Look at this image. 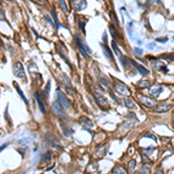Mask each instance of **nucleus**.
<instances>
[{"label": "nucleus", "mask_w": 174, "mask_h": 174, "mask_svg": "<svg viewBox=\"0 0 174 174\" xmlns=\"http://www.w3.org/2000/svg\"><path fill=\"white\" fill-rule=\"evenodd\" d=\"M13 73L15 77L17 78H20L25 81H27V77H26V71H25V68L22 66V64L20 62H15L13 64Z\"/></svg>", "instance_id": "nucleus-1"}, {"label": "nucleus", "mask_w": 174, "mask_h": 174, "mask_svg": "<svg viewBox=\"0 0 174 174\" xmlns=\"http://www.w3.org/2000/svg\"><path fill=\"white\" fill-rule=\"evenodd\" d=\"M57 101L60 103V106L64 108V109H70L71 108V103H70L68 99L60 92V91H57Z\"/></svg>", "instance_id": "nucleus-2"}, {"label": "nucleus", "mask_w": 174, "mask_h": 174, "mask_svg": "<svg viewBox=\"0 0 174 174\" xmlns=\"http://www.w3.org/2000/svg\"><path fill=\"white\" fill-rule=\"evenodd\" d=\"M115 87H116V92L122 94V95H130V90H129V87H127L123 82H121V81H116L115 84Z\"/></svg>", "instance_id": "nucleus-3"}, {"label": "nucleus", "mask_w": 174, "mask_h": 174, "mask_svg": "<svg viewBox=\"0 0 174 174\" xmlns=\"http://www.w3.org/2000/svg\"><path fill=\"white\" fill-rule=\"evenodd\" d=\"M94 98H95L98 104H99V106H100L102 109H107V108H109V102H108L107 99H104V96H102V95L99 94V93H94Z\"/></svg>", "instance_id": "nucleus-4"}, {"label": "nucleus", "mask_w": 174, "mask_h": 174, "mask_svg": "<svg viewBox=\"0 0 174 174\" xmlns=\"http://www.w3.org/2000/svg\"><path fill=\"white\" fill-rule=\"evenodd\" d=\"M139 101H141L144 106H146L147 108H153L155 107V100L154 99H151L149 96H145V95H139Z\"/></svg>", "instance_id": "nucleus-5"}, {"label": "nucleus", "mask_w": 174, "mask_h": 174, "mask_svg": "<svg viewBox=\"0 0 174 174\" xmlns=\"http://www.w3.org/2000/svg\"><path fill=\"white\" fill-rule=\"evenodd\" d=\"M71 4H72V7L78 12L86 8V1L85 0H72Z\"/></svg>", "instance_id": "nucleus-6"}, {"label": "nucleus", "mask_w": 174, "mask_h": 174, "mask_svg": "<svg viewBox=\"0 0 174 174\" xmlns=\"http://www.w3.org/2000/svg\"><path fill=\"white\" fill-rule=\"evenodd\" d=\"M52 109H54V112L59 115L60 117H65V114H64V110H63V107L60 106V103L58 101H55L54 103H52Z\"/></svg>", "instance_id": "nucleus-7"}, {"label": "nucleus", "mask_w": 174, "mask_h": 174, "mask_svg": "<svg viewBox=\"0 0 174 174\" xmlns=\"http://www.w3.org/2000/svg\"><path fill=\"white\" fill-rule=\"evenodd\" d=\"M163 91H164V88H163L161 86H159V85H155V86H153V87H151V88H150V93H151V95L154 96V98H158L159 94H160Z\"/></svg>", "instance_id": "nucleus-8"}, {"label": "nucleus", "mask_w": 174, "mask_h": 174, "mask_svg": "<svg viewBox=\"0 0 174 174\" xmlns=\"http://www.w3.org/2000/svg\"><path fill=\"white\" fill-rule=\"evenodd\" d=\"M130 63L136 67V68H138L139 70V72H141V74H143V76H149V71L144 67V66H142V65H139V64H137L135 60H132V59H130Z\"/></svg>", "instance_id": "nucleus-9"}, {"label": "nucleus", "mask_w": 174, "mask_h": 174, "mask_svg": "<svg viewBox=\"0 0 174 174\" xmlns=\"http://www.w3.org/2000/svg\"><path fill=\"white\" fill-rule=\"evenodd\" d=\"M35 98H36V101H37L39 106H40V109H41V112H42L43 114H45V104L43 103V100H42L41 95H40V94L36 92V93H35Z\"/></svg>", "instance_id": "nucleus-10"}, {"label": "nucleus", "mask_w": 174, "mask_h": 174, "mask_svg": "<svg viewBox=\"0 0 174 174\" xmlns=\"http://www.w3.org/2000/svg\"><path fill=\"white\" fill-rule=\"evenodd\" d=\"M102 49H103V51H104V55H106V57L108 58V59H110L113 63L115 62V59H114V56H113V52H112V50L107 46V45H102Z\"/></svg>", "instance_id": "nucleus-11"}, {"label": "nucleus", "mask_w": 174, "mask_h": 174, "mask_svg": "<svg viewBox=\"0 0 174 174\" xmlns=\"http://www.w3.org/2000/svg\"><path fill=\"white\" fill-rule=\"evenodd\" d=\"M76 43H77V46H78V49H79V52H80V54H81V55H82L85 58H87V57H88V54H87L86 49H85V48L82 46V44L80 43V41L76 39Z\"/></svg>", "instance_id": "nucleus-12"}, {"label": "nucleus", "mask_w": 174, "mask_h": 174, "mask_svg": "<svg viewBox=\"0 0 174 174\" xmlns=\"http://www.w3.org/2000/svg\"><path fill=\"white\" fill-rule=\"evenodd\" d=\"M13 86L15 87V90L17 91V93H19V94H20V96H21V99H22V101H23V102H25L26 104H28V100L26 99V96H25V94H23V92H22V91H21V88H20V86H19V85H17V84H16L15 81L13 82Z\"/></svg>", "instance_id": "nucleus-13"}, {"label": "nucleus", "mask_w": 174, "mask_h": 174, "mask_svg": "<svg viewBox=\"0 0 174 174\" xmlns=\"http://www.w3.org/2000/svg\"><path fill=\"white\" fill-rule=\"evenodd\" d=\"M76 39L80 41V43L82 44V46H84V48L86 49V51H87V54H92V50H91V48H90L88 45H87V43H86V42H85V41H84V40H82L81 37H79V36H76Z\"/></svg>", "instance_id": "nucleus-14"}, {"label": "nucleus", "mask_w": 174, "mask_h": 174, "mask_svg": "<svg viewBox=\"0 0 174 174\" xmlns=\"http://www.w3.org/2000/svg\"><path fill=\"white\" fill-rule=\"evenodd\" d=\"M171 109V106H168V104H166V106H159L155 108V112L157 113H165V112H168Z\"/></svg>", "instance_id": "nucleus-15"}, {"label": "nucleus", "mask_w": 174, "mask_h": 174, "mask_svg": "<svg viewBox=\"0 0 174 174\" xmlns=\"http://www.w3.org/2000/svg\"><path fill=\"white\" fill-rule=\"evenodd\" d=\"M124 103H126V106H127L129 109H136V106H135V103L132 102L131 99H126V100H124Z\"/></svg>", "instance_id": "nucleus-16"}, {"label": "nucleus", "mask_w": 174, "mask_h": 174, "mask_svg": "<svg viewBox=\"0 0 174 174\" xmlns=\"http://www.w3.org/2000/svg\"><path fill=\"white\" fill-rule=\"evenodd\" d=\"M110 17H112V20H113V23L115 25V27H120V25H118V20L116 19V15H115V13L114 12H110Z\"/></svg>", "instance_id": "nucleus-17"}, {"label": "nucleus", "mask_w": 174, "mask_h": 174, "mask_svg": "<svg viewBox=\"0 0 174 174\" xmlns=\"http://www.w3.org/2000/svg\"><path fill=\"white\" fill-rule=\"evenodd\" d=\"M58 3H59L60 8L63 9V12H64V13H67V7H66V3H65V0H58Z\"/></svg>", "instance_id": "nucleus-18"}, {"label": "nucleus", "mask_w": 174, "mask_h": 174, "mask_svg": "<svg viewBox=\"0 0 174 174\" xmlns=\"http://www.w3.org/2000/svg\"><path fill=\"white\" fill-rule=\"evenodd\" d=\"M62 130L64 131V133H65V136H67V137H68L70 135H71V133H72V131H71V130H70V129H68V128H67V127H66L65 124H62Z\"/></svg>", "instance_id": "nucleus-19"}, {"label": "nucleus", "mask_w": 174, "mask_h": 174, "mask_svg": "<svg viewBox=\"0 0 174 174\" xmlns=\"http://www.w3.org/2000/svg\"><path fill=\"white\" fill-rule=\"evenodd\" d=\"M51 15H52V17H54V20H55V23H56V27H57V28H59V27H60V25H59V21H58V19H57V15H56V12H55V11H52V12H51Z\"/></svg>", "instance_id": "nucleus-20"}, {"label": "nucleus", "mask_w": 174, "mask_h": 174, "mask_svg": "<svg viewBox=\"0 0 174 174\" xmlns=\"http://www.w3.org/2000/svg\"><path fill=\"white\" fill-rule=\"evenodd\" d=\"M137 86H138V87H149V86H150V81H149V80H143V81H141V82H138Z\"/></svg>", "instance_id": "nucleus-21"}, {"label": "nucleus", "mask_w": 174, "mask_h": 174, "mask_svg": "<svg viewBox=\"0 0 174 174\" xmlns=\"http://www.w3.org/2000/svg\"><path fill=\"white\" fill-rule=\"evenodd\" d=\"M117 172H120V173H123V174H124V173H127V171H126L124 168H122L121 166H116V167L113 169V173H117Z\"/></svg>", "instance_id": "nucleus-22"}, {"label": "nucleus", "mask_w": 174, "mask_h": 174, "mask_svg": "<svg viewBox=\"0 0 174 174\" xmlns=\"http://www.w3.org/2000/svg\"><path fill=\"white\" fill-rule=\"evenodd\" d=\"M109 31H110V34H112V36H113L115 40H117V34H116V31H115V29H114L113 26H109Z\"/></svg>", "instance_id": "nucleus-23"}, {"label": "nucleus", "mask_w": 174, "mask_h": 174, "mask_svg": "<svg viewBox=\"0 0 174 174\" xmlns=\"http://www.w3.org/2000/svg\"><path fill=\"white\" fill-rule=\"evenodd\" d=\"M135 167H136V161H135V160H131V161H129L128 168H129L130 171H133V169H135Z\"/></svg>", "instance_id": "nucleus-24"}, {"label": "nucleus", "mask_w": 174, "mask_h": 174, "mask_svg": "<svg viewBox=\"0 0 174 174\" xmlns=\"http://www.w3.org/2000/svg\"><path fill=\"white\" fill-rule=\"evenodd\" d=\"M80 122H82V123L87 124L88 127H92V126H93V124H92V122H91L90 120H87V118H80Z\"/></svg>", "instance_id": "nucleus-25"}, {"label": "nucleus", "mask_w": 174, "mask_h": 174, "mask_svg": "<svg viewBox=\"0 0 174 174\" xmlns=\"http://www.w3.org/2000/svg\"><path fill=\"white\" fill-rule=\"evenodd\" d=\"M51 159V152H46L45 155H43V160L44 161H49Z\"/></svg>", "instance_id": "nucleus-26"}, {"label": "nucleus", "mask_w": 174, "mask_h": 174, "mask_svg": "<svg viewBox=\"0 0 174 174\" xmlns=\"http://www.w3.org/2000/svg\"><path fill=\"white\" fill-rule=\"evenodd\" d=\"M0 21H6V17H5L4 12L1 9H0Z\"/></svg>", "instance_id": "nucleus-27"}, {"label": "nucleus", "mask_w": 174, "mask_h": 174, "mask_svg": "<svg viewBox=\"0 0 174 174\" xmlns=\"http://www.w3.org/2000/svg\"><path fill=\"white\" fill-rule=\"evenodd\" d=\"M49 88H50V81H48L46 86H45V94L49 95Z\"/></svg>", "instance_id": "nucleus-28"}, {"label": "nucleus", "mask_w": 174, "mask_h": 174, "mask_svg": "<svg viewBox=\"0 0 174 174\" xmlns=\"http://www.w3.org/2000/svg\"><path fill=\"white\" fill-rule=\"evenodd\" d=\"M143 172H146V173H150V168H147V167H145V166H143V167L141 168V173H143Z\"/></svg>", "instance_id": "nucleus-29"}, {"label": "nucleus", "mask_w": 174, "mask_h": 174, "mask_svg": "<svg viewBox=\"0 0 174 174\" xmlns=\"http://www.w3.org/2000/svg\"><path fill=\"white\" fill-rule=\"evenodd\" d=\"M135 52H136V55H142L143 54V51L141 49H135Z\"/></svg>", "instance_id": "nucleus-30"}, {"label": "nucleus", "mask_w": 174, "mask_h": 174, "mask_svg": "<svg viewBox=\"0 0 174 174\" xmlns=\"http://www.w3.org/2000/svg\"><path fill=\"white\" fill-rule=\"evenodd\" d=\"M7 146H8V143H6V144H3L1 146H0V152H1V151H3L4 149H6Z\"/></svg>", "instance_id": "nucleus-31"}, {"label": "nucleus", "mask_w": 174, "mask_h": 174, "mask_svg": "<svg viewBox=\"0 0 174 174\" xmlns=\"http://www.w3.org/2000/svg\"><path fill=\"white\" fill-rule=\"evenodd\" d=\"M167 39H157V42H166Z\"/></svg>", "instance_id": "nucleus-32"}, {"label": "nucleus", "mask_w": 174, "mask_h": 174, "mask_svg": "<svg viewBox=\"0 0 174 174\" xmlns=\"http://www.w3.org/2000/svg\"><path fill=\"white\" fill-rule=\"evenodd\" d=\"M143 160H144V161H147V163H150L149 158H147V157H145V155H143Z\"/></svg>", "instance_id": "nucleus-33"}, {"label": "nucleus", "mask_w": 174, "mask_h": 174, "mask_svg": "<svg viewBox=\"0 0 174 174\" xmlns=\"http://www.w3.org/2000/svg\"><path fill=\"white\" fill-rule=\"evenodd\" d=\"M35 1H37V3H43L44 0H35Z\"/></svg>", "instance_id": "nucleus-34"}, {"label": "nucleus", "mask_w": 174, "mask_h": 174, "mask_svg": "<svg viewBox=\"0 0 174 174\" xmlns=\"http://www.w3.org/2000/svg\"><path fill=\"white\" fill-rule=\"evenodd\" d=\"M7 1H11V0H7Z\"/></svg>", "instance_id": "nucleus-35"}]
</instances>
